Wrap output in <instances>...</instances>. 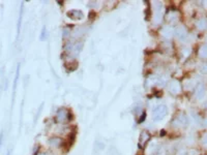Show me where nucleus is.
Returning <instances> with one entry per match:
<instances>
[{"mask_svg":"<svg viewBox=\"0 0 207 155\" xmlns=\"http://www.w3.org/2000/svg\"><path fill=\"white\" fill-rule=\"evenodd\" d=\"M168 113V109L166 105H159L154 109L152 113V119L153 121H160Z\"/></svg>","mask_w":207,"mask_h":155,"instance_id":"nucleus-1","label":"nucleus"},{"mask_svg":"<svg viewBox=\"0 0 207 155\" xmlns=\"http://www.w3.org/2000/svg\"><path fill=\"white\" fill-rule=\"evenodd\" d=\"M72 117L69 112L65 109H60L59 111L57 112V120L60 122H64L66 120H69Z\"/></svg>","mask_w":207,"mask_h":155,"instance_id":"nucleus-2","label":"nucleus"},{"mask_svg":"<svg viewBox=\"0 0 207 155\" xmlns=\"http://www.w3.org/2000/svg\"><path fill=\"white\" fill-rule=\"evenodd\" d=\"M150 138H151V135L149 132H147V131H142L140 135V138H139V146H140V148L145 147V145L149 142Z\"/></svg>","mask_w":207,"mask_h":155,"instance_id":"nucleus-3","label":"nucleus"},{"mask_svg":"<svg viewBox=\"0 0 207 155\" xmlns=\"http://www.w3.org/2000/svg\"><path fill=\"white\" fill-rule=\"evenodd\" d=\"M62 142H63V141H62L60 138L55 137V138H50V141H49V144H50L52 147H54V148H58V147H60L62 145Z\"/></svg>","mask_w":207,"mask_h":155,"instance_id":"nucleus-4","label":"nucleus"},{"mask_svg":"<svg viewBox=\"0 0 207 155\" xmlns=\"http://www.w3.org/2000/svg\"><path fill=\"white\" fill-rule=\"evenodd\" d=\"M170 90L173 93H177L180 91V87H179V83L177 82H173V83L170 85Z\"/></svg>","mask_w":207,"mask_h":155,"instance_id":"nucleus-5","label":"nucleus"},{"mask_svg":"<svg viewBox=\"0 0 207 155\" xmlns=\"http://www.w3.org/2000/svg\"><path fill=\"white\" fill-rule=\"evenodd\" d=\"M142 118L140 119V120H139V122H140V123H142V122H143L144 121V119H145L146 118V113H143V114H142Z\"/></svg>","mask_w":207,"mask_h":155,"instance_id":"nucleus-6","label":"nucleus"},{"mask_svg":"<svg viewBox=\"0 0 207 155\" xmlns=\"http://www.w3.org/2000/svg\"><path fill=\"white\" fill-rule=\"evenodd\" d=\"M2 141H3V133H0V148H1V145H2Z\"/></svg>","mask_w":207,"mask_h":155,"instance_id":"nucleus-7","label":"nucleus"},{"mask_svg":"<svg viewBox=\"0 0 207 155\" xmlns=\"http://www.w3.org/2000/svg\"><path fill=\"white\" fill-rule=\"evenodd\" d=\"M41 155H47V154H46V153H43V154H41Z\"/></svg>","mask_w":207,"mask_h":155,"instance_id":"nucleus-8","label":"nucleus"}]
</instances>
